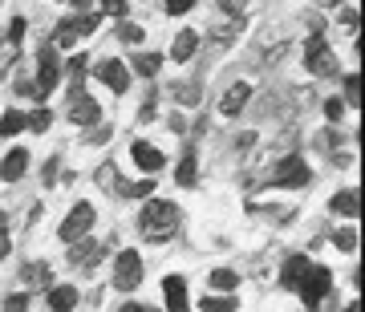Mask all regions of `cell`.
Returning a JSON list of instances; mask_svg holds the SVG:
<instances>
[{
  "label": "cell",
  "instance_id": "obj_32",
  "mask_svg": "<svg viewBox=\"0 0 365 312\" xmlns=\"http://www.w3.org/2000/svg\"><path fill=\"white\" fill-rule=\"evenodd\" d=\"M191 4H195V0H167V13H170V16H182Z\"/></svg>",
  "mask_w": 365,
  "mask_h": 312
},
{
  "label": "cell",
  "instance_id": "obj_19",
  "mask_svg": "<svg viewBox=\"0 0 365 312\" xmlns=\"http://www.w3.org/2000/svg\"><path fill=\"white\" fill-rule=\"evenodd\" d=\"M333 211H337V215H357V211H361V199H357V191H341V195L333 199Z\"/></svg>",
  "mask_w": 365,
  "mask_h": 312
},
{
  "label": "cell",
  "instance_id": "obj_2",
  "mask_svg": "<svg viewBox=\"0 0 365 312\" xmlns=\"http://www.w3.org/2000/svg\"><path fill=\"white\" fill-rule=\"evenodd\" d=\"M297 292L304 296V304L317 312L321 304H325V296L333 292V276H329V268H321V264H309V272H304V280H300Z\"/></svg>",
  "mask_w": 365,
  "mask_h": 312
},
{
  "label": "cell",
  "instance_id": "obj_16",
  "mask_svg": "<svg viewBox=\"0 0 365 312\" xmlns=\"http://www.w3.org/2000/svg\"><path fill=\"white\" fill-rule=\"evenodd\" d=\"M25 167H29V155L25 150H13V155L4 158V162H0V179H21V175H25Z\"/></svg>",
  "mask_w": 365,
  "mask_h": 312
},
{
  "label": "cell",
  "instance_id": "obj_25",
  "mask_svg": "<svg viewBox=\"0 0 365 312\" xmlns=\"http://www.w3.org/2000/svg\"><path fill=\"white\" fill-rule=\"evenodd\" d=\"M199 308H203V312H235V296H232V292H227V296H207Z\"/></svg>",
  "mask_w": 365,
  "mask_h": 312
},
{
  "label": "cell",
  "instance_id": "obj_17",
  "mask_svg": "<svg viewBox=\"0 0 365 312\" xmlns=\"http://www.w3.org/2000/svg\"><path fill=\"white\" fill-rule=\"evenodd\" d=\"M195 45H199V33H191V28H187V33H179V37H175L170 57H175V61H187V57L195 53Z\"/></svg>",
  "mask_w": 365,
  "mask_h": 312
},
{
  "label": "cell",
  "instance_id": "obj_22",
  "mask_svg": "<svg viewBox=\"0 0 365 312\" xmlns=\"http://www.w3.org/2000/svg\"><path fill=\"white\" fill-rule=\"evenodd\" d=\"M49 122H53V114L41 105V110H33V114L25 118V130H33V134H45L49 130Z\"/></svg>",
  "mask_w": 365,
  "mask_h": 312
},
{
  "label": "cell",
  "instance_id": "obj_5",
  "mask_svg": "<svg viewBox=\"0 0 365 312\" xmlns=\"http://www.w3.org/2000/svg\"><path fill=\"white\" fill-rule=\"evenodd\" d=\"M93 28H98V16H66V21H61V25H57V45H61V49H69V45H73V41L78 37H86V33H93Z\"/></svg>",
  "mask_w": 365,
  "mask_h": 312
},
{
  "label": "cell",
  "instance_id": "obj_15",
  "mask_svg": "<svg viewBox=\"0 0 365 312\" xmlns=\"http://www.w3.org/2000/svg\"><path fill=\"white\" fill-rule=\"evenodd\" d=\"M73 304H78V288H69V284L49 288V308L53 312H69Z\"/></svg>",
  "mask_w": 365,
  "mask_h": 312
},
{
  "label": "cell",
  "instance_id": "obj_7",
  "mask_svg": "<svg viewBox=\"0 0 365 312\" xmlns=\"http://www.w3.org/2000/svg\"><path fill=\"white\" fill-rule=\"evenodd\" d=\"M69 122H78V126H93V122H98V118H102V110H98V102H93V98H86V93L81 90H73L69 93Z\"/></svg>",
  "mask_w": 365,
  "mask_h": 312
},
{
  "label": "cell",
  "instance_id": "obj_42",
  "mask_svg": "<svg viewBox=\"0 0 365 312\" xmlns=\"http://www.w3.org/2000/svg\"><path fill=\"white\" fill-rule=\"evenodd\" d=\"M146 312H150V308H146Z\"/></svg>",
  "mask_w": 365,
  "mask_h": 312
},
{
  "label": "cell",
  "instance_id": "obj_13",
  "mask_svg": "<svg viewBox=\"0 0 365 312\" xmlns=\"http://www.w3.org/2000/svg\"><path fill=\"white\" fill-rule=\"evenodd\" d=\"M304 272H309V260H304V256H288L284 272H280V284H284V288H300Z\"/></svg>",
  "mask_w": 365,
  "mask_h": 312
},
{
  "label": "cell",
  "instance_id": "obj_26",
  "mask_svg": "<svg viewBox=\"0 0 365 312\" xmlns=\"http://www.w3.org/2000/svg\"><path fill=\"white\" fill-rule=\"evenodd\" d=\"M345 102L361 105V78H357V73H349V78H345Z\"/></svg>",
  "mask_w": 365,
  "mask_h": 312
},
{
  "label": "cell",
  "instance_id": "obj_31",
  "mask_svg": "<svg viewBox=\"0 0 365 312\" xmlns=\"http://www.w3.org/2000/svg\"><path fill=\"white\" fill-rule=\"evenodd\" d=\"M150 191H155V182H150V179L134 182V187H126V195H138V199H143V195H150Z\"/></svg>",
  "mask_w": 365,
  "mask_h": 312
},
{
  "label": "cell",
  "instance_id": "obj_38",
  "mask_svg": "<svg viewBox=\"0 0 365 312\" xmlns=\"http://www.w3.org/2000/svg\"><path fill=\"white\" fill-rule=\"evenodd\" d=\"M240 4H244V0H223V9H240Z\"/></svg>",
  "mask_w": 365,
  "mask_h": 312
},
{
  "label": "cell",
  "instance_id": "obj_1",
  "mask_svg": "<svg viewBox=\"0 0 365 312\" xmlns=\"http://www.w3.org/2000/svg\"><path fill=\"white\" fill-rule=\"evenodd\" d=\"M138 227H143V235L150 239V244H163V239H170V235L179 232V207L167 203V199H155V203L143 207Z\"/></svg>",
  "mask_w": 365,
  "mask_h": 312
},
{
  "label": "cell",
  "instance_id": "obj_33",
  "mask_svg": "<svg viewBox=\"0 0 365 312\" xmlns=\"http://www.w3.org/2000/svg\"><path fill=\"white\" fill-rule=\"evenodd\" d=\"M102 13H110V16H122V13H126V0H102Z\"/></svg>",
  "mask_w": 365,
  "mask_h": 312
},
{
  "label": "cell",
  "instance_id": "obj_35",
  "mask_svg": "<svg viewBox=\"0 0 365 312\" xmlns=\"http://www.w3.org/2000/svg\"><path fill=\"white\" fill-rule=\"evenodd\" d=\"M86 66H90L86 57H69V73H86Z\"/></svg>",
  "mask_w": 365,
  "mask_h": 312
},
{
  "label": "cell",
  "instance_id": "obj_34",
  "mask_svg": "<svg viewBox=\"0 0 365 312\" xmlns=\"http://www.w3.org/2000/svg\"><path fill=\"white\" fill-rule=\"evenodd\" d=\"M25 308H29V296H25V292H21V296H13L9 304H4V312H25Z\"/></svg>",
  "mask_w": 365,
  "mask_h": 312
},
{
  "label": "cell",
  "instance_id": "obj_37",
  "mask_svg": "<svg viewBox=\"0 0 365 312\" xmlns=\"http://www.w3.org/2000/svg\"><path fill=\"white\" fill-rule=\"evenodd\" d=\"M4 256H9V239H0V260H4Z\"/></svg>",
  "mask_w": 365,
  "mask_h": 312
},
{
  "label": "cell",
  "instance_id": "obj_8",
  "mask_svg": "<svg viewBox=\"0 0 365 312\" xmlns=\"http://www.w3.org/2000/svg\"><path fill=\"white\" fill-rule=\"evenodd\" d=\"M93 73H98V81H102V85H110L114 93H122L126 85H130V69H126V61H114V57H110V61H102Z\"/></svg>",
  "mask_w": 365,
  "mask_h": 312
},
{
  "label": "cell",
  "instance_id": "obj_10",
  "mask_svg": "<svg viewBox=\"0 0 365 312\" xmlns=\"http://www.w3.org/2000/svg\"><path fill=\"white\" fill-rule=\"evenodd\" d=\"M57 78H61V66L53 61V53H41V66H37V98H45V93H53V85H57Z\"/></svg>",
  "mask_w": 365,
  "mask_h": 312
},
{
  "label": "cell",
  "instance_id": "obj_11",
  "mask_svg": "<svg viewBox=\"0 0 365 312\" xmlns=\"http://www.w3.org/2000/svg\"><path fill=\"white\" fill-rule=\"evenodd\" d=\"M163 292H167V312H187V284H182V276H167Z\"/></svg>",
  "mask_w": 365,
  "mask_h": 312
},
{
  "label": "cell",
  "instance_id": "obj_39",
  "mask_svg": "<svg viewBox=\"0 0 365 312\" xmlns=\"http://www.w3.org/2000/svg\"><path fill=\"white\" fill-rule=\"evenodd\" d=\"M66 4H73V9H86V4H90V0H66Z\"/></svg>",
  "mask_w": 365,
  "mask_h": 312
},
{
  "label": "cell",
  "instance_id": "obj_23",
  "mask_svg": "<svg viewBox=\"0 0 365 312\" xmlns=\"http://www.w3.org/2000/svg\"><path fill=\"white\" fill-rule=\"evenodd\" d=\"M98 251H102V247L93 244V239H78V247H73V260H78L81 268H90V264H93V256H98Z\"/></svg>",
  "mask_w": 365,
  "mask_h": 312
},
{
  "label": "cell",
  "instance_id": "obj_28",
  "mask_svg": "<svg viewBox=\"0 0 365 312\" xmlns=\"http://www.w3.org/2000/svg\"><path fill=\"white\" fill-rule=\"evenodd\" d=\"M118 41H122V45H138V41H143V28L138 25H118Z\"/></svg>",
  "mask_w": 365,
  "mask_h": 312
},
{
  "label": "cell",
  "instance_id": "obj_27",
  "mask_svg": "<svg viewBox=\"0 0 365 312\" xmlns=\"http://www.w3.org/2000/svg\"><path fill=\"white\" fill-rule=\"evenodd\" d=\"M333 244H337L341 251H353V247H357V232H353V227H341V232L333 235Z\"/></svg>",
  "mask_w": 365,
  "mask_h": 312
},
{
  "label": "cell",
  "instance_id": "obj_40",
  "mask_svg": "<svg viewBox=\"0 0 365 312\" xmlns=\"http://www.w3.org/2000/svg\"><path fill=\"white\" fill-rule=\"evenodd\" d=\"M345 312H361V304H349V308H345Z\"/></svg>",
  "mask_w": 365,
  "mask_h": 312
},
{
  "label": "cell",
  "instance_id": "obj_20",
  "mask_svg": "<svg viewBox=\"0 0 365 312\" xmlns=\"http://www.w3.org/2000/svg\"><path fill=\"white\" fill-rule=\"evenodd\" d=\"M175 179H179V187H195V155H182V158H179Z\"/></svg>",
  "mask_w": 365,
  "mask_h": 312
},
{
  "label": "cell",
  "instance_id": "obj_30",
  "mask_svg": "<svg viewBox=\"0 0 365 312\" xmlns=\"http://www.w3.org/2000/svg\"><path fill=\"white\" fill-rule=\"evenodd\" d=\"M21 37H25V21L16 16L13 25H9V45H21Z\"/></svg>",
  "mask_w": 365,
  "mask_h": 312
},
{
  "label": "cell",
  "instance_id": "obj_12",
  "mask_svg": "<svg viewBox=\"0 0 365 312\" xmlns=\"http://www.w3.org/2000/svg\"><path fill=\"white\" fill-rule=\"evenodd\" d=\"M130 158H134L143 170H150V175H155V170H163V162H167V158L158 155L150 142H134V146H130Z\"/></svg>",
  "mask_w": 365,
  "mask_h": 312
},
{
  "label": "cell",
  "instance_id": "obj_4",
  "mask_svg": "<svg viewBox=\"0 0 365 312\" xmlns=\"http://www.w3.org/2000/svg\"><path fill=\"white\" fill-rule=\"evenodd\" d=\"M90 227H93V207H90V203H78V207L66 215V223H61V232H57V235H61L66 244H78V239L90 235Z\"/></svg>",
  "mask_w": 365,
  "mask_h": 312
},
{
  "label": "cell",
  "instance_id": "obj_29",
  "mask_svg": "<svg viewBox=\"0 0 365 312\" xmlns=\"http://www.w3.org/2000/svg\"><path fill=\"white\" fill-rule=\"evenodd\" d=\"M341 114H345V102H337V98H329V102H325V118H329V122H337Z\"/></svg>",
  "mask_w": 365,
  "mask_h": 312
},
{
  "label": "cell",
  "instance_id": "obj_18",
  "mask_svg": "<svg viewBox=\"0 0 365 312\" xmlns=\"http://www.w3.org/2000/svg\"><path fill=\"white\" fill-rule=\"evenodd\" d=\"M25 130V114H16V110H4L0 114V138H13V134Z\"/></svg>",
  "mask_w": 365,
  "mask_h": 312
},
{
  "label": "cell",
  "instance_id": "obj_9",
  "mask_svg": "<svg viewBox=\"0 0 365 312\" xmlns=\"http://www.w3.org/2000/svg\"><path fill=\"white\" fill-rule=\"evenodd\" d=\"M272 182L276 187H304V182H309V167H304L300 158H284V162L272 170Z\"/></svg>",
  "mask_w": 365,
  "mask_h": 312
},
{
  "label": "cell",
  "instance_id": "obj_24",
  "mask_svg": "<svg viewBox=\"0 0 365 312\" xmlns=\"http://www.w3.org/2000/svg\"><path fill=\"white\" fill-rule=\"evenodd\" d=\"M158 66H163V57H158V53H143V57H134V69H138L143 78H155Z\"/></svg>",
  "mask_w": 365,
  "mask_h": 312
},
{
  "label": "cell",
  "instance_id": "obj_41",
  "mask_svg": "<svg viewBox=\"0 0 365 312\" xmlns=\"http://www.w3.org/2000/svg\"><path fill=\"white\" fill-rule=\"evenodd\" d=\"M325 4H341V0H325Z\"/></svg>",
  "mask_w": 365,
  "mask_h": 312
},
{
  "label": "cell",
  "instance_id": "obj_14",
  "mask_svg": "<svg viewBox=\"0 0 365 312\" xmlns=\"http://www.w3.org/2000/svg\"><path fill=\"white\" fill-rule=\"evenodd\" d=\"M248 85H244V81H240V85H232V90H227V93H223V102H220V110H223V114H227V118H235V114H240V110H244V102H248Z\"/></svg>",
  "mask_w": 365,
  "mask_h": 312
},
{
  "label": "cell",
  "instance_id": "obj_6",
  "mask_svg": "<svg viewBox=\"0 0 365 312\" xmlns=\"http://www.w3.org/2000/svg\"><path fill=\"white\" fill-rule=\"evenodd\" d=\"M304 61L313 69L317 78H329V73H337V57L325 49V37H313L309 41V49H304Z\"/></svg>",
  "mask_w": 365,
  "mask_h": 312
},
{
  "label": "cell",
  "instance_id": "obj_36",
  "mask_svg": "<svg viewBox=\"0 0 365 312\" xmlns=\"http://www.w3.org/2000/svg\"><path fill=\"white\" fill-rule=\"evenodd\" d=\"M122 312H146L143 304H122Z\"/></svg>",
  "mask_w": 365,
  "mask_h": 312
},
{
  "label": "cell",
  "instance_id": "obj_21",
  "mask_svg": "<svg viewBox=\"0 0 365 312\" xmlns=\"http://www.w3.org/2000/svg\"><path fill=\"white\" fill-rule=\"evenodd\" d=\"M211 284L220 288V292H235V288H240V276H235L232 268H215V272H211Z\"/></svg>",
  "mask_w": 365,
  "mask_h": 312
},
{
  "label": "cell",
  "instance_id": "obj_3",
  "mask_svg": "<svg viewBox=\"0 0 365 312\" xmlns=\"http://www.w3.org/2000/svg\"><path fill=\"white\" fill-rule=\"evenodd\" d=\"M114 284L122 292H134V288L143 284V256L138 251H122L114 260Z\"/></svg>",
  "mask_w": 365,
  "mask_h": 312
}]
</instances>
